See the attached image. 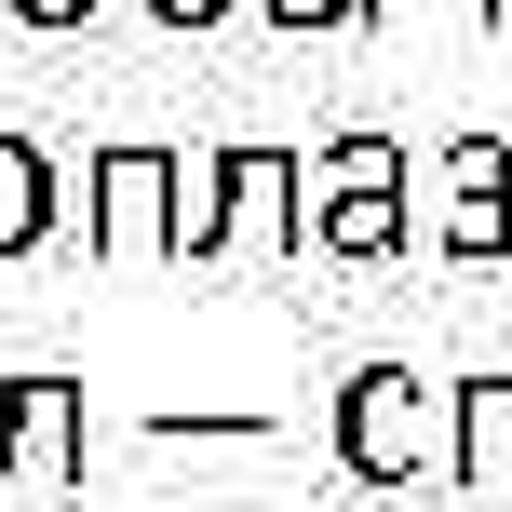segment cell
<instances>
[{
	"mask_svg": "<svg viewBox=\"0 0 512 512\" xmlns=\"http://www.w3.org/2000/svg\"><path fill=\"white\" fill-rule=\"evenodd\" d=\"M176 176H189V149L108 135V149L81 162V243L95 256H176Z\"/></svg>",
	"mask_w": 512,
	"mask_h": 512,
	"instance_id": "277c9868",
	"label": "cell"
},
{
	"mask_svg": "<svg viewBox=\"0 0 512 512\" xmlns=\"http://www.w3.org/2000/svg\"><path fill=\"white\" fill-rule=\"evenodd\" d=\"M0 486H14V378H0Z\"/></svg>",
	"mask_w": 512,
	"mask_h": 512,
	"instance_id": "4fadbf2b",
	"label": "cell"
},
{
	"mask_svg": "<svg viewBox=\"0 0 512 512\" xmlns=\"http://www.w3.org/2000/svg\"><path fill=\"white\" fill-rule=\"evenodd\" d=\"M459 486L512 499V364H472L459 378Z\"/></svg>",
	"mask_w": 512,
	"mask_h": 512,
	"instance_id": "ba28073f",
	"label": "cell"
},
{
	"mask_svg": "<svg viewBox=\"0 0 512 512\" xmlns=\"http://www.w3.org/2000/svg\"><path fill=\"white\" fill-rule=\"evenodd\" d=\"M337 472L351 486H432V472H459V378L351 364L337 378Z\"/></svg>",
	"mask_w": 512,
	"mask_h": 512,
	"instance_id": "3957f363",
	"label": "cell"
},
{
	"mask_svg": "<svg viewBox=\"0 0 512 512\" xmlns=\"http://www.w3.org/2000/svg\"><path fill=\"white\" fill-rule=\"evenodd\" d=\"M459 14H486V0H459Z\"/></svg>",
	"mask_w": 512,
	"mask_h": 512,
	"instance_id": "2e32d148",
	"label": "cell"
},
{
	"mask_svg": "<svg viewBox=\"0 0 512 512\" xmlns=\"http://www.w3.org/2000/svg\"><path fill=\"white\" fill-rule=\"evenodd\" d=\"M14 486H81V378H14Z\"/></svg>",
	"mask_w": 512,
	"mask_h": 512,
	"instance_id": "52a82bcc",
	"label": "cell"
},
{
	"mask_svg": "<svg viewBox=\"0 0 512 512\" xmlns=\"http://www.w3.org/2000/svg\"><path fill=\"white\" fill-rule=\"evenodd\" d=\"M149 27H176V41H203V27H230V14H256V0H135Z\"/></svg>",
	"mask_w": 512,
	"mask_h": 512,
	"instance_id": "8fae6325",
	"label": "cell"
},
{
	"mask_svg": "<svg viewBox=\"0 0 512 512\" xmlns=\"http://www.w3.org/2000/svg\"><path fill=\"white\" fill-rule=\"evenodd\" d=\"M310 243V162L270 149V135H230V149H189L176 176V256H297Z\"/></svg>",
	"mask_w": 512,
	"mask_h": 512,
	"instance_id": "6da1fadb",
	"label": "cell"
},
{
	"mask_svg": "<svg viewBox=\"0 0 512 512\" xmlns=\"http://www.w3.org/2000/svg\"><path fill=\"white\" fill-rule=\"evenodd\" d=\"M68 230H81V176L41 149V135L0 122V270H14V256H54Z\"/></svg>",
	"mask_w": 512,
	"mask_h": 512,
	"instance_id": "8992f818",
	"label": "cell"
},
{
	"mask_svg": "<svg viewBox=\"0 0 512 512\" xmlns=\"http://www.w3.org/2000/svg\"><path fill=\"white\" fill-rule=\"evenodd\" d=\"M405 243H432V216H418V162L405 135L351 122L310 149V256H351V270H391Z\"/></svg>",
	"mask_w": 512,
	"mask_h": 512,
	"instance_id": "7a4b0ae2",
	"label": "cell"
},
{
	"mask_svg": "<svg viewBox=\"0 0 512 512\" xmlns=\"http://www.w3.org/2000/svg\"><path fill=\"white\" fill-rule=\"evenodd\" d=\"M149 445L176 459V445H270V418L256 405H189V418H149Z\"/></svg>",
	"mask_w": 512,
	"mask_h": 512,
	"instance_id": "9c48e42d",
	"label": "cell"
},
{
	"mask_svg": "<svg viewBox=\"0 0 512 512\" xmlns=\"http://www.w3.org/2000/svg\"><path fill=\"white\" fill-rule=\"evenodd\" d=\"M486 27H512V0H486Z\"/></svg>",
	"mask_w": 512,
	"mask_h": 512,
	"instance_id": "9a60e30c",
	"label": "cell"
},
{
	"mask_svg": "<svg viewBox=\"0 0 512 512\" xmlns=\"http://www.w3.org/2000/svg\"><path fill=\"white\" fill-rule=\"evenodd\" d=\"M432 256H459V270L512 256V135H445L432 149Z\"/></svg>",
	"mask_w": 512,
	"mask_h": 512,
	"instance_id": "5b68a950",
	"label": "cell"
},
{
	"mask_svg": "<svg viewBox=\"0 0 512 512\" xmlns=\"http://www.w3.org/2000/svg\"><path fill=\"white\" fill-rule=\"evenodd\" d=\"M0 14H14V27H41V41H68V27H95L108 0H0Z\"/></svg>",
	"mask_w": 512,
	"mask_h": 512,
	"instance_id": "7c38bea8",
	"label": "cell"
},
{
	"mask_svg": "<svg viewBox=\"0 0 512 512\" xmlns=\"http://www.w3.org/2000/svg\"><path fill=\"white\" fill-rule=\"evenodd\" d=\"M256 27L270 41H337V27H364V0H256Z\"/></svg>",
	"mask_w": 512,
	"mask_h": 512,
	"instance_id": "30bf717a",
	"label": "cell"
},
{
	"mask_svg": "<svg viewBox=\"0 0 512 512\" xmlns=\"http://www.w3.org/2000/svg\"><path fill=\"white\" fill-rule=\"evenodd\" d=\"M405 14H418V0H364V27H405Z\"/></svg>",
	"mask_w": 512,
	"mask_h": 512,
	"instance_id": "5bb4252c",
	"label": "cell"
}]
</instances>
